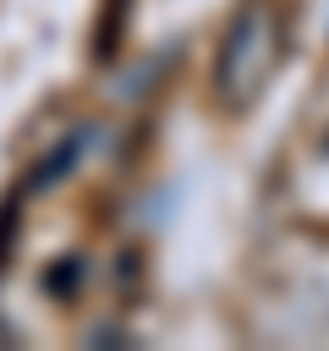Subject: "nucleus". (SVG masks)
Returning <instances> with one entry per match:
<instances>
[{
  "instance_id": "nucleus-1",
  "label": "nucleus",
  "mask_w": 329,
  "mask_h": 351,
  "mask_svg": "<svg viewBox=\"0 0 329 351\" xmlns=\"http://www.w3.org/2000/svg\"><path fill=\"white\" fill-rule=\"evenodd\" d=\"M280 55H285V16H280V5L274 0H241L236 16L219 33V49H214V99L230 115L252 110L258 93L269 88Z\"/></svg>"
}]
</instances>
